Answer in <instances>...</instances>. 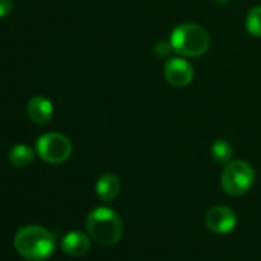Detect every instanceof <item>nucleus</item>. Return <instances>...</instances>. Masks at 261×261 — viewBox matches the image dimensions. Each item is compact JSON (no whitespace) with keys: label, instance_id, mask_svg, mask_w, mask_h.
Returning <instances> with one entry per match:
<instances>
[{"label":"nucleus","instance_id":"f257e3e1","mask_svg":"<svg viewBox=\"0 0 261 261\" xmlns=\"http://www.w3.org/2000/svg\"><path fill=\"white\" fill-rule=\"evenodd\" d=\"M14 247L27 259L43 261L53 255L56 238L42 226H23L14 237Z\"/></svg>","mask_w":261,"mask_h":261},{"label":"nucleus","instance_id":"f03ea898","mask_svg":"<svg viewBox=\"0 0 261 261\" xmlns=\"http://www.w3.org/2000/svg\"><path fill=\"white\" fill-rule=\"evenodd\" d=\"M86 229L94 241L103 246L115 244L123 233V223L118 214L109 207H97L86 217Z\"/></svg>","mask_w":261,"mask_h":261},{"label":"nucleus","instance_id":"7ed1b4c3","mask_svg":"<svg viewBox=\"0 0 261 261\" xmlns=\"http://www.w3.org/2000/svg\"><path fill=\"white\" fill-rule=\"evenodd\" d=\"M171 45L181 57H201L211 46L207 31L197 23H181L171 33Z\"/></svg>","mask_w":261,"mask_h":261},{"label":"nucleus","instance_id":"20e7f679","mask_svg":"<svg viewBox=\"0 0 261 261\" xmlns=\"http://www.w3.org/2000/svg\"><path fill=\"white\" fill-rule=\"evenodd\" d=\"M253 181L255 172L244 160H230L221 174V186L229 195L246 194L252 188Z\"/></svg>","mask_w":261,"mask_h":261},{"label":"nucleus","instance_id":"39448f33","mask_svg":"<svg viewBox=\"0 0 261 261\" xmlns=\"http://www.w3.org/2000/svg\"><path fill=\"white\" fill-rule=\"evenodd\" d=\"M36 149L43 162L59 165L71 157L72 145L66 136L60 133H48L37 140Z\"/></svg>","mask_w":261,"mask_h":261},{"label":"nucleus","instance_id":"423d86ee","mask_svg":"<svg viewBox=\"0 0 261 261\" xmlns=\"http://www.w3.org/2000/svg\"><path fill=\"white\" fill-rule=\"evenodd\" d=\"M206 227L215 233H229L237 224L235 212L227 206H214L206 212Z\"/></svg>","mask_w":261,"mask_h":261},{"label":"nucleus","instance_id":"0eeeda50","mask_svg":"<svg viewBox=\"0 0 261 261\" xmlns=\"http://www.w3.org/2000/svg\"><path fill=\"white\" fill-rule=\"evenodd\" d=\"M165 77L166 80L175 86V88H185L188 86L194 79V68L192 65L183 59V57H174L169 59L165 63Z\"/></svg>","mask_w":261,"mask_h":261},{"label":"nucleus","instance_id":"6e6552de","mask_svg":"<svg viewBox=\"0 0 261 261\" xmlns=\"http://www.w3.org/2000/svg\"><path fill=\"white\" fill-rule=\"evenodd\" d=\"M54 106L46 97H33L28 103V115L37 124H48L53 118Z\"/></svg>","mask_w":261,"mask_h":261},{"label":"nucleus","instance_id":"1a4fd4ad","mask_svg":"<svg viewBox=\"0 0 261 261\" xmlns=\"http://www.w3.org/2000/svg\"><path fill=\"white\" fill-rule=\"evenodd\" d=\"M91 247L89 238L82 232H69L62 240V250L69 256H82Z\"/></svg>","mask_w":261,"mask_h":261},{"label":"nucleus","instance_id":"9d476101","mask_svg":"<svg viewBox=\"0 0 261 261\" xmlns=\"http://www.w3.org/2000/svg\"><path fill=\"white\" fill-rule=\"evenodd\" d=\"M121 185L117 175L114 174H105L98 178L97 185H95V192L98 195V198L101 201H112L117 198V195L120 194Z\"/></svg>","mask_w":261,"mask_h":261},{"label":"nucleus","instance_id":"9b49d317","mask_svg":"<svg viewBox=\"0 0 261 261\" xmlns=\"http://www.w3.org/2000/svg\"><path fill=\"white\" fill-rule=\"evenodd\" d=\"M8 160L13 166L16 168H23L28 166L33 160H34V151L28 146V145H16L10 154H8Z\"/></svg>","mask_w":261,"mask_h":261},{"label":"nucleus","instance_id":"f8f14e48","mask_svg":"<svg viewBox=\"0 0 261 261\" xmlns=\"http://www.w3.org/2000/svg\"><path fill=\"white\" fill-rule=\"evenodd\" d=\"M211 154H212V159L220 163V165H227L232 157H233V148L229 142L226 140H215L211 146Z\"/></svg>","mask_w":261,"mask_h":261},{"label":"nucleus","instance_id":"ddd939ff","mask_svg":"<svg viewBox=\"0 0 261 261\" xmlns=\"http://www.w3.org/2000/svg\"><path fill=\"white\" fill-rule=\"evenodd\" d=\"M246 30L253 37H261V5L249 11L246 17Z\"/></svg>","mask_w":261,"mask_h":261},{"label":"nucleus","instance_id":"4468645a","mask_svg":"<svg viewBox=\"0 0 261 261\" xmlns=\"http://www.w3.org/2000/svg\"><path fill=\"white\" fill-rule=\"evenodd\" d=\"M174 51L172 45H171V40H159L154 46V53L157 57H168L171 53Z\"/></svg>","mask_w":261,"mask_h":261},{"label":"nucleus","instance_id":"2eb2a0df","mask_svg":"<svg viewBox=\"0 0 261 261\" xmlns=\"http://www.w3.org/2000/svg\"><path fill=\"white\" fill-rule=\"evenodd\" d=\"M13 11V0H0V19L7 17Z\"/></svg>","mask_w":261,"mask_h":261}]
</instances>
